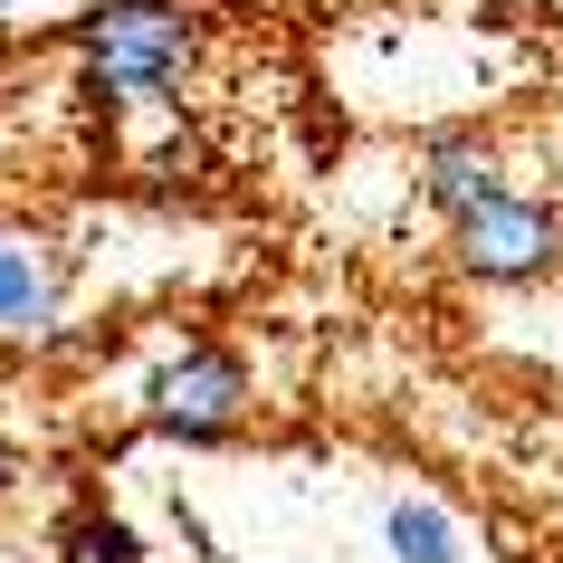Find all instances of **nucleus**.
<instances>
[{"label": "nucleus", "mask_w": 563, "mask_h": 563, "mask_svg": "<svg viewBox=\"0 0 563 563\" xmlns=\"http://www.w3.org/2000/svg\"><path fill=\"white\" fill-rule=\"evenodd\" d=\"M67 38H77V87L106 115L173 106L201 67V0H96Z\"/></svg>", "instance_id": "1"}, {"label": "nucleus", "mask_w": 563, "mask_h": 563, "mask_svg": "<svg viewBox=\"0 0 563 563\" xmlns=\"http://www.w3.org/2000/svg\"><path fill=\"white\" fill-rule=\"evenodd\" d=\"M249 411H258V383H249V363L230 354V344H181L163 373H153L144 391V430L153 440H181V449H220L249 430Z\"/></svg>", "instance_id": "2"}, {"label": "nucleus", "mask_w": 563, "mask_h": 563, "mask_svg": "<svg viewBox=\"0 0 563 563\" xmlns=\"http://www.w3.org/2000/svg\"><path fill=\"white\" fill-rule=\"evenodd\" d=\"M449 267L477 277V287H534V277L563 267V210L526 201V191L506 181L497 201H477V210L449 220Z\"/></svg>", "instance_id": "3"}, {"label": "nucleus", "mask_w": 563, "mask_h": 563, "mask_svg": "<svg viewBox=\"0 0 563 563\" xmlns=\"http://www.w3.org/2000/svg\"><path fill=\"white\" fill-rule=\"evenodd\" d=\"M67 258L48 230H0V354H38L67 325Z\"/></svg>", "instance_id": "4"}, {"label": "nucleus", "mask_w": 563, "mask_h": 563, "mask_svg": "<svg viewBox=\"0 0 563 563\" xmlns=\"http://www.w3.org/2000/svg\"><path fill=\"white\" fill-rule=\"evenodd\" d=\"M411 191L440 210V220H459V210H477V201L506 191V153L487 144V134H468V124H440V134H420V153H411Z\"/></svg>", "instance_id": "5"}, {"label": "nucleus", "mask_w": 563, "mask_h": 563, "mask_svg": "<svg viewBox=\"0 0 563 563\" xmlns=\"http://www.w3.org/2000/svg\"><path fill=\"white\" fill-rule=\"evenodd\" d=\"M383 534H391V554H401V563H459V516H449L440 497H401L383 516Z\"/></svg>", "instance_id": "6"}, {"label": "nucleus", "mask_w": 563, "mask_h": 563, "mask_svg": "<svg viewBox=\"0 0 563 563\" xmlns=\"http://www.w3.org/2000/svg\"><path fill=\"white\" fill-rule=\"evenodd\" d=\"M58 544H67L77 563H144L134 526H115V516H96V506H87V516H67V534H58Z\"/></svg>", "instance_id": "7"}, {"label": "nucleus", "mask_w": 563, "mask_h": 563, "mask_svg": "<svg viewBox=\"0 0 563 563\" xmlns=\"http://www.w3.org/2000/svg\"><path fill=\"white\" fill-rule=\"evenodd\" d=\"M173 526H181V544H191V563H230V554H220V534H210V526H201V516H191L181 497H173Z\"/></svg>", "instance_id": "8"}, {"label": "nucleus", "mask_w": 563, "mask_h": 563, "mask_svg": "<svg viewBox=\"0 0 563 563\" xmlns=\"http://www.w3.org/2000/svg\"><path fill=\"white\" fill-rule=\"evenodd\" d=\"M10 487H20V459H10V440H0V497H10Z\"/></svg>", "instance_id": "9"}, {"label": "nucleus", "mask_w": 563, "mask_h": 563, "mask_svg": "<svg viewBox=\"0 0 563 563\" xmlns=\"http://www.w3.org/2000/svg\"><path fill=\"white\" fill-rule=\"evenodd\" d=\"M10 58H20V48H10V30H0V77H10Z\"/></svg>", "instance_id": "10"}]
</instances>
